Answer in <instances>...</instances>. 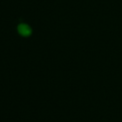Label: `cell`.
Instances as JSON below:
<instances>
[{
    "label": "cell",
    "instance_id": "6da1fadb",
    "mask_svg": "<svg viewBox=\"0 0 122 122\" xmlns=\"http://www.w3.org/2000/svg\"><path fill=\"white\" fill-rule=\"evenodd\" d=\"M16 30H17L18 34H20L22 37H29L31 34V31H32L31 28L27 23L23 22L22 20H20L19 23L17 24Z\"/></svg>",
    "mask_w": 122,
    "mask_h": 122
}]
</instances>
